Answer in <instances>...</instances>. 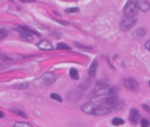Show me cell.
<instances>
[{
  "mask_svg": "<svg viewBox=\"0 0 150 127\" xmlns=\"http://www.w3.org/2000/svg\"><path fill=\"white\" fill-rule=\"evenodd\" d=\"M57 48H59V50H70V46H67V45H65V43H58L57 45Z\"/></svg>",
  "mask_w": 150,
  "mask_h": 127,
  "instance_id": "21",
  "label": "cell"
},
{
  "mask_svg": "<svg viewBox=\"0 0 150 127\" xmlns=\"http://www.w3.org/2000/svg\"><path fill=\"white\" fill-rule=\"evenodd\" d=\"M141 127H150V122L147 119H141Z\"/></svg>",
  "mask_w": 150,
  "mask_h": 127,
  "instance_id": "22",
  "label": "cell"
},
{
  "mask_svg": "<svg viewBox=\"0 0 150 127\" xmlns=\"http://www.w3.org/2000/svg\"><path fill=\"white\" fill-rule=\"evenodd\" d=\"M7 35H8V30H7V29L0 27V41H3L4 38H7Z\"/></svg>",
  "mask_w": 150,
  "mask_h": 127,
  "instance_id": "18",
  "label": "cell"
},
{
  "mask_svg": "<svg viewBox=\"0 0 150 127\" xmlns=\"http://www.w3.org/2000/svg\"><path fill=\"white\" fill-rule=\"evenodd\" d=\"M98 67H99L98 60H94V62L91 63V65H90V68H88V76L90 77H95L96 71H98Z\"/></svg>",
  "mask_w": 150,
  "mask_h": 127,
  "instance_id": "11",
  "label": "cell"
},
{
  "mask_svg": "<svg viewBox=\"0 0 150 127\" xmlns=\"http://www.w3.org/2000/svg\"><path fill=\"white\" fill-rule=\"evenodd\" d=\"M123 12H124V14H125V17H136L137 12H138L136 1H132V0L128 1V3L125 4V7H124Z\"/></svg>",
  "mask_w": 150,
  "mask_h": 127,
  "instance_id": "4",
  "label": "cell"
},
{
  "mask_svg": "<svg viewBox=\"0 0 150 127\" xmlns=\"http://www.w3.org/2000/svg\"><path fill=\"white\" fill-rule=\"evenodd\" d=\"M20 1H23V3H29V1H33V0H20Z\"/></svg>",
  "mask_w": 150,
  "mask_h": 127,
  "instance_id": "28",
  "label": "cell"
},
{
  "mask_svg": "<svg viewBox=\"0 0 150 127\" xmlns=\"http://www.w3.org/2000/svg\"><path fill=\"white\" fill-rule=\"evenodd\" d=\"M149 85H150V81H149Z\"/></svg>",
  "mask_w": 150,
  "mask_h": 127,
  "instance_id": "29",
  "label": "cell"
},
{
  "mask_svg": "<svg viewBox=\"0 0 150 127\" xmlns=\"http://www.w3.org/2000/svg\"><path fill=\"white\" fill-rule=\"evenodd\" d=\"M112 124L113 126H121V124H124V119L123 118H113Z\"/></svg>",
  "mask_w": 150,
  "mask_h": 127,
  "instance_id": "16",
  "label": "cell"
},
{
  "mask_svg": "<svg viewBox=\"0 0 150 127\" xmlns=\"http://www.w3.org/2000/svg\"><path fill=\"white\" fill-rule=\"evenodd\" d=\"M146 27H140V29H137L136 31H134V37H143V35L146 34Z\"/></svg>",
  "mask_w": 150,
  "mask_h": 127,
  "instance_id": "12",
  "label": "cell"
},
{
  "mask_svg": "<svg viewBox=\"0 0 150 127\" xmlns=\"http://www.w3.org/2000/svg\"><path fill=\"white\" fill-rule=\"evenodd\" d=\"M145 47H146V50H149L150 51V41H147L146 43H145Z\"/></svg>",
  "mask_w": 150,
  "mask_h": 127,
  "instance_id": "26",
  "label": "cell"
},
{
  "mask_svg": "<svg viewBox=\"0 0 150 127\" xmlns=\"http://www.w3.org/2000/svg\"><path fill=\"white\" fill-rule=\"evenodd\" d=\"M129 120L133 124H137L138 122H140V115H138L137 109H130V111H129Z\"/></svg>",
  "mask_w": 150,
  "mask_h": 127,
  "instance_id": "9",
  "label": "cell"
},
{
  "mask_svg": "<svg viewBox=\"0 0 150 127\" xmlns=\"http://www.w3.org/2000/svg\"><path fill=\"white\" fill-rule=\"evenodd\" d=\"M136 22H137L136 17H124L120 22V29L123 31H129L136 25Z\"/></svg>",
  "mask_w": 150,
  "mask_h": 127,
  "instance_id": "5",
  "label": "cell"
},
{
  "mask_svg": "<svg viewBox=\"0 0 150 127\" xmlns=\"http://www.w3.org/2000/svg\"><path fill=\"white\" fill-rule=\"evenodd\" d=\"M55 80H57V75L53 72H48L34 80V85L37 88H46V86L53 85L55 82Z\"/></svg>",
  "mask_w": 150,
  "mask_h": 127,
  "instance_id": "2",
  "label": "cell"
},
{
  "mask_svg": "<svg viewBox=\"0 0 150 127\" xmlns=\"http://www.w3.org/2000/svg\"><path fill=\"white\" fill-rule=\"evenodd\" d=\"M13 127H33L31 123H27V122H15Z\"/></svg>",
  "mask_w": 150,
  "mask_h": 127,
  "instance_id": "15",
  "label": "cell"
},
{
  "mask_svg": "<svg viewBox=\"0 0 150 127\" xmlns=\"http://www.w3.org/2000/svg\"><path fill=\"white\" fill-rule=\"evenodd\" d=\"M70 77H71L72 80H78V79H79V72H78V69H75V68H71V69H70Z\"/></svg>",
  "mask_w": 150,
  "mask_h": 127,
  "instance_id": "13",
  "label": "cell"
},
{
  "mask_svg": "<svg viewBox=\"0 0 150 127\" xmlns=\"http://www.w3.org/2000/svg\"><path fill=\"white\" fill-rule=\"evenodd\" d=\"M82 111L90 115H107L112 111V109L99 101H90L82 106Z\"/></svg>",
  "mask_w": 150,
  "mask_h": 127,
  "instance_id": "1",
  "label": "cell"
},
{
  "mask_svg": "<svg viewBox=\"0 0 150 127\" xmlns=\"http://www.w3.org/2000/svg\"><path fill=\"white\" fill-rule=\"evenodd\" d=\"M11 111L15 114H17V115H21L23 118H27V114L24 113V111H21V110H17V109H11Z\"/></svg>",
  "mask_w": 150,
  "mask_h": 127,
  "instance_id": "19",
  "label": "cell"
},
{
  "mask_svg": "<svg viewBox=\"0 0 150 127\" xmlns=\"http://www.w3.org/2000/svg\"><path fill=\"white\" fill-rule=\"evenodd\" d=\"M66 13H76V12H79V8H67V9L65 10Z\"/></svg>",
  "mask_w": 150,
  "mask_h": 127,
  "instance_id": "20",
  "label": "cell"
},
{
  "mask_svg": "<svg viewBox=\"0 0 150 127\" xmlns=\"http://www.w3.org/2000/svg\"><path fill=\"white\" fill-rule=\"evenodd\" d=\"M1 118H4V113L1 111V110H0V119H1Z\"/></svg>",
  "mask_w": 150,
  "mask_h": 127,
  "instance_id": "27",
  "label": "cell"
},
{
  "mask_svg": "<svg viewBox=\"0 0 150 127\" xmlns=\"http://www.w3.org/2000/svg\"><path fill=\"white\" fill-rule=\"evenodd\" d=\"M142 107H143V110H145L146 113H149V114H150V106H149V105H146V103H143V105H142Z\"/></svg>",
  "mask_w": 150,
  "mask_h": 127,
  "instance_id": "24",
  "label": "cell"
},
{
  "mask_svg": "<svg viewBox=\"0 0 150 127\" xmlns=\"http://www.w3.org/2000/svg\"><path fill=\"white\" fill-rule=\"evenodd\" d=\"M134 1H136V5L138 8V10H141V12L150 10V3L147 0H134Z\"/></svg>",
  "mask_w": 150,
  "mask_h": 127,
  "instance_id": "7",
  "label": "cell"
},
{
  "mask_svg": "<svg viewBox=\"0 0 150 127\" xmlns=\"http://www.w3.org/2000/svg\"><path fill=\"white\" fill-rule=\"evenodd\" d=\"M15 88H21V89L28 88V82H24V84H17V85H15Z\"/></svg>",
  "mask_w": 150,
  "mask_h": 127,
  "instance_id": "23",
  "label": "cell"
},
{
  "mask_svg": "<svg viewBox=\"0 0 150 127\" xmlns=\"http://www.w3.org/2000/svg\"><path fill=\"white\" fill-rule=\"evenodd\" d=\"M15 30L19 31L20 37L23 39H25V41H33V38L36 35H40V33H37L36 30H33V29H31L28 26H23V25L21 26H15Z\"/></svg>",
  "mask_w": 150,
  "mask_h": 127,
  "instance_id": "3",
  "label": "cell"
},
{
  "mask_svg": "<svg viewBox=\"0 0 150 127\" xmlns=\"http://www.w3.org/2000/svg\"><path fill=\"white\" fill-rule=\"evenodd\" d=\"M50 98L51 100L57 101V102H62V97L59 96L58 93H50Z\"/></svg>",
  "mask_w": 150,
  "mask_h": 127,
  "instance_id": "17",
  "label": "cell"
},
{
  "mask_svg": "<svg viewBox=\"0 0 150 127\" xmlns=\"http://www.w3.org/2000/svg\"><path fill=\"white\" fill-rule=\"evenodd\" d=\"M82 90H72V92L68 93V97H67V100L68 101H72V102H75V101H78L80 100V97H82Z\"/></svg>",
  "mask_w": 150,
  "mask_h": 127,
  "instance_id": "10",
  "label": "cell"
},
{
  "mask_svg": "<svg viewBox=\"0 0 150 127\" xmlns=\"http://www.w3.org/2000/svg\"><path fill=\"white\" fill-rule=\"evenodd\" d=\"M123 84L128 90H132V92H137V90H138V82H137L134 79H132V77L125 79Z\"/></svg>",
  "mask_w": 150,
  "mask_h": 127,
  "instance_id": "6",
  "label": "cell"
},
{
  "mask_svg": "<svg viewBox=\"0 0 150 127\" xmlns=\"http://www.w3.org/2000/svg\"><path fill=\"white\" fill-rule=\"evenodd\" d=\"M37 47L38 48H41V50H53L54 48V46L51 45V42L48 41V39H41V41L37 43Z\"/></svg>",
  "mask_w": 150,
  "mask_h": 127,
  "instance_id": "8",
  "label": "cell"
},
{
  "mask_svg": "<svg viewBox=\"0 0 150 127\" xmlns=\"http://www.w3.org/2000/svg\"><path fill=\"white\" fill-rule=\"evenodd\" d=\"M90 86H91V80L90 79H87V80H84V81L82 82V85H80V89H88Z\"/></svg>",
  "mask_w": 150,
  "mask_h": 127,
  "instance_id": "14",
  "label": "cell"
},
{
  "mask_svg": "<svg viewBox=\"0 0 150 127\" xmlns=\"http://www.w3.org/2000/svg\"><path fill=\"white\" fill-rule=\"evenodd\" d=\"M9 59V56H7V55L4 54H0V60H8Z\"/></svg>",
  "mask_w": 150,
  "mask_h": 127,
  "instance_id": "25",
  "label": "cell"
}]
</instances>
